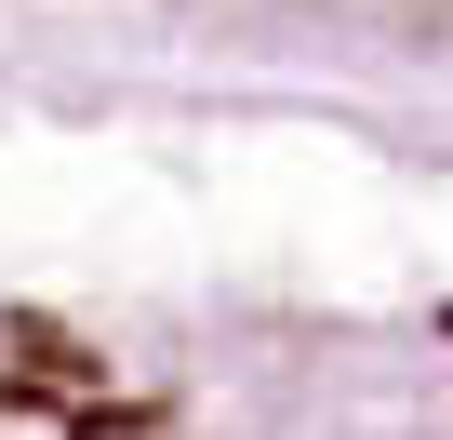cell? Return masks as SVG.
Listing matches in <instances>:
<instances>
[{"instance_id":"1","label":"cell","mask_w":453,"mask_h":440,"mask_svg":"<svg viewBox=\"0 0 453 440\" xmlns=\"http://www.w3.org/2000/svg\"><path fill=\"white\" fill-rule=\"evenodd\" d=\"M0 440H453V294L0 281Z\"/></svg>"},{"instance_id":"2","label":"cell","mask_w":453,"mask_h":440,"mask_svg":"<svg viewBox=\"0 0 453 440\" xmlns=\"http://www.w3.org/2000/svg\"><path fill=\"white\" fill-rule=\"evenodd\" d=\"M147 54L254 67V81H453V0H67Z\"/></svg>"}]
</instances>
